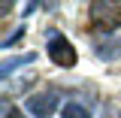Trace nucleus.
I'll return each instance as SVG.
<instances>
[{"mask_svg": "<svg viewBox=\"0 0 121 118\" xmlns=\"http://www.w3.org/2000/svg\"><path fill=\"white\" fill-rule=\"evenodd\" d=\"M88 18H91V27L94 30L112 36V30L121 24V0L118 3H103V0L88 3Z\"/></svg>", "mask_w": 121, "mask_h": 118, "instance_id": "1", "label": "nucleus"}, {"mask_svg": "<svg viewBox=\"0 0 121 118\" xmlns=\"http://www.w3.org/2000/svg\"><path fill=\"white\" fill-rule=\"evenodd\" d=\"M60 106V94L58 88H45V91H36L27 97V112L33 118H48L55 109Z\"/></svg>", "mask_w": 121, "mask_h": 118, "instance_id": "2", "label": "nucleus"}, {"mask_svg": "<svg viewBox=\"0 0 121 118\" xmlns=\"http://www.w3.org/2000/svg\"><path fill=\"white\" fill-rule=\"evenodd\" d=\"M48 58L55 61L58 67H73L76 64V48H73V43L67 39V36H60L58 30H48Z\"/></svg>", "mask_w": 121, "mask_h": 118, "instance_id": "3", "label": "nucleus"}, {"mask_svg": "<svg viewBox=\"0 0 121 118\" xmlns=\"http://www.w3.org/2000/svg\"><path fill=\"white\" fill-rule=\"evenodd\" d=\"M94 55L100 61H118L121 58V36H109L106 43H94Z\"/></svg>", "mask_w": 121, "mask_h": 118, "instance_id": "4", "label": "nucleus"}, {"mask_svg": "<svg viewBox=\"0 0 121 118\" xmlns=\"http://www.w3.org/2000/svg\"><path fill=\"white\" fill-rule=\"evenodd\" d=\"M36 61V52H27V55H18V58H9V61H3V79H9V73H15L18 67H27V64H33Z\"/></svg>", "mask_w": 121, "mask_h": 118, "instance_id": "5", "label": "nucleus"}, {"mask_svg": "<svg viewBox=\"0 0 121 118\" xmlns=\"http://www.w3.org/2000/svg\"><path fill=\"white\" fill-rule=\"evenodd\" d=\"M60 118H91V112L82 103H64L60 106Z\"/></svg>", "mask_w": 121, "mask_h": 118, "instance_id": "6", "label": "nucleus"}, {"mask_svg": "<svg viewBox=\"0 0 121 118\" xmlns=\"http://www.w3.org/2000/svg\"><path fill=\"white\" fill-rule=\"evenodd\" d=\"M21 33H24V27H15L12 36H6V39H3V48H9L12 43H18V39H21Z\"/></svg>", "mask_w": 121, "mask_h": 118, "instance_id": "7", "label": "nucleus"}, {"mask_svg": "<svg viewBox=\"0 0 121 118\" xmlns=\"http://www.w3.org/2000/svg\"><path fill=\"white\" fill-rule=\"evenodd\" d=\"M3 118H24V115H21L15 106H3Z\"/></svg>", "mask_w": 121, "mask_h": 118, "instance_id": "8", "label": "nucleus"}]
</instances>
